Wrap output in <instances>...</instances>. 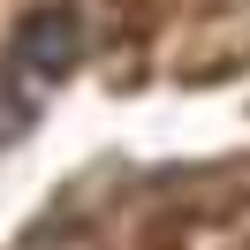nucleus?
Listing matches in <instances>:
<instances>
[{"instance_id": "obj_1", "label": "nucleus", "mask_w": 250, "mask_h": 250, "mask_svg": "<svg viewBox=\"0 0 250 250\" xmlns=\"http://www.w3.org/2000/svg\"><path fill=\"white\" fill-rule=\"evenodd\" d=\"M76 61V16H61V8H46V16H31L16 31V53H8V68H16L23 99H38L31 83H61V68Z\"/></svg>"}]
</instances>
